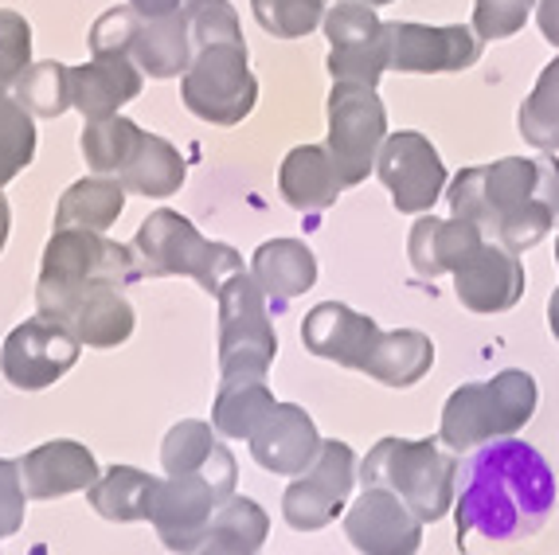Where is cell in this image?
<instances>
[{"mask_svg":"<svg viewBox=\"0 0 559 555\" xmlns=\"http://www.w3.org/2000/svg\"><path fill=\"white\" fill-rule=\"evenodd\" d=\"M556 509V477L528 442H485L462 465L457 485V540L477 532L485 540L536 536Z\"/></svg>","mask_w":559,"mask_h":555,"instance_id":"1","label":"cell"},{"mask_svg":"<svg viewBox=\"0 0 559 555\" xmlns=\"http://www.w3.org/2000/svg\"><path fill=\"white\" fill-rule=\"evenodd\" d=\"M133 278H141L133 247L110 243L103 239V232H86V227H59L44 247L36 306L44 317L67 321V314L94 282H114L126 290Z\"/></svg>","mask_w":559,"mask_h":555,"instance_id":"2","label":"cell"},{"mask_svg":"<svg viewBox=\"0 0 559 555\" xmlns=\"http://www.w3.org/2000/svg\"><path fill=\"white\" fill-rule=\"evenodd\" d=\"M133 255L145 278H197L207 294H219L224 282L242 270V255L227 243H212L197 232V223L185 220L173 208H160L141 223L133 235Z\"/></svg>","mask_w":559,"mask_h":555,"instance_id":"3","label":"cell"},{"mask_svg":"<svg viewBox=\"0 0 559 555\" xmlns=\"http://www.w3.org/2000/svg\"><path fill=\"white\" fill-rule=\"evenodd\" d=\"M364 485H383L407 505L423 524L447 517L457 489V462L439 450V442H403L383 438L360 465Z\"/></svg>","mask_w":559,"mask_h":555,"instance_id":"4","label":"cell"},{"mask_svg":"<svg viewBox=\"0 0 559 555\" xmlns=\"http://www.w3.org/2000/svg\"><path fill=\"white\" fill-rule=\"evenodd\" d=\"M536 411V380L528 371H501L489 383H462L442 411V442L450 450H477L521 430Z\"/></svg>","mask_w":559,"mask_h":555,"instance_id":"5","label":"cell"},{"mask_svg":"<svg viewBox=\"0 0 559 555\" xmlns=\"http://www.w3.org/2000/svg\"><path fill=\"white\" fill-rule=\"evenodd\" d=\"M180 103L207 126H239L259 103V79L251 74V56L242 39H215L197 47V56L180 74Z\"/></svg>","mask_w":559,"mask_h":555,"instance_id":"6","label":"cell"},{"mask_svg":"<svg viewBox=\"0 0 559 555\" xmlns=\"http://www.w3.org/2000/svg\"><path fill=\"white\" fill-rule=\"evenodd\" d=\"M219 376L224 380H266L278 352L266 294L251 270H239L219 290Z\"/></svg>","mask_w":559,"mask_h":555,"instance_id":"7","label":"cell"},{"mask_svg":"<svg viewBox=\"0 0 559 555\" xmlns=\"http://www.w3.org/2000/svg\"><path fill=\"white\" fill-rule=\"evenodd\" d=\"M329 157H333L341 185L356 188L376 168L380 145L388 141V110H383L376 86L364 83H333L329 91Z\"/></svg>","mask_w":559,"mask_h":555,"instance_id":"8","label":"cell"},{"mask_svg":"<svg viewBox=\"0 0 559 555\" xmlns=\"http://www.w3.org/2000/svg\"><path fill=\"white\" fill-rule=\"evenodd\" d=\"M540 196V157H501L493 165H474L450 180V215L477 223L493 239L497 223Z\"/></svg>","mask_w":559,"mask_h":555,"instance_id":"9","label":"cell"},{"mask_svg":"<svg viewBox=\"0 0 559 555\" xmlns=\"http://www.w3.org/2000/svg\"><path fill=\"white\" fill-rule=\"evenodd\" d=\"M325 36H329V74L333 83H364L376 86L380 74L392 67V39H388V20L376 16L368 4H333L325 12Z\"/></svg>","mask_w":559,"mask_h":555,"instance_id":"10","label":"cell"},{"mask_svg":"<svg viewBox=\"0 0 559 555\" xmlns=\"http://www.w3.org/2000/svg\"><path fill=\"white\" fill-rule=\"evenodd\" d=\"M79 349H83V341L63 321L39 314L9 333V341L0 349V371L12 388L44 391L75 368Z\"/></svg>","mask_w":559,"mask_h":555,"instance_id":"11","label":"cell"},{"mask_svg":"<svg viewBox=\"0 0 559 555\" xmlns=\"http://www.w3.org/2000/svg\"><path fill=\"white\" fill-rule=\"evenodd\" d=\"M376 173H380L383 188L392 192V204L403 215H423L439 204V196L447 192V165H442L439 149L430 145L419 130H395L380 145L376 157Z\"/></svg>","mask_w":559,"mask_h":555,"instance_id":"12","label":"cell"},{"mask_svg":"<svg viewBox=\"0 0 559 555\" xmlns=\"http://www.w3.org/2000/svg\"><path fill=\"white\" fill-rule=\"evenodd\" d=\"M356 482V453L345 442H321L318 458L306 473H298V482L289 485L282 497V517L289 520V528L298 532H318L325 528L336 512L345 509V500L353 497Z\"/></svg>","mask_w":559,"mask_h":555,"instance_id":"13","label":"cell"},{"mask_svg":"<svg viewBox=\"0 0 559 555\" xmlns=\"http://www.w3.org/2000/svg\"><path fill=\"white\" fill-rule=\"evenodd\" d=\"M388 39H392V67L403 74H450L466 71L481 59V36L474 24H411V20H388Z\"/></svg>","mask_w":559,"mask_h":555,"instance_id":"14","label":"cell"},{"mask_svg":"<svg viewBox=\"0 0 559 555\" xmlns=\"http://www.w3.org/2000/svg\"><path fill=\"white\" fill-rule=\"evenodd\" d=\"M345 532L360 555H415L423 544V520L383 485H364L345 517Z\"/></svg>","mask_w":559,"mask_h":555,"instance_id":"15","label":"cell"},{"mask_svg":"<svg viewBox=\"0 0 559 555\" xmlns=\"http://www.w3.org/2000/svg\"><path fill=\"white\" fill-rule=\"evenodd\" d=\"M224 493L207 482L204 473H185V477H168L160 485L157 509H153V524L165 547L177 555H192L212 532L215 509L224 505Z\"/></svg>","mask_w":559,"mask_h":555,"instance_id":"16","label":"cell"},{"mask_svg":"<svg viewBox=\"0 0 559 555\" xmlns=\"http://www.w3.org/2000/svg\"><path fill=\"white\" fill-rule=\"evenodd\" d=\"M454 294L469 314H504L524 297V267L516 250L485 239L462 267L454 270Z\"/></svg>","mask_w":559,"mask_h":555,"instance_id":"17","label":"cell"},{"mask_svg":"<svg viewBox=\"0 0 559 555\" xmlns=\"http://www.w3.org/2000/svg\"><path fill=\"white\" fill-rule=\"evenodd\" d=\"M376 336H380V324L372 317L341 306V302H321L301 321V344L313 356L356 371H364V364H368V352H372Z\"/></svg>","mask_w":559,"mask_h":555,"instance_id":"18","label":"cell"},{"mask_svg":"<svg viewBox=\"0 0 559 555\" xmlns=\"http://www.w3.org/2000/svg\"><path fill=\"white\" fill-rule=\"evenodd\" d=\"M251 458L262 470L282 473V477H298L313 465L321 450V435L313 418L298 408V403H274L266 423L254 430L251 438Z\"/></svg>","mask_w":559,"mask_h":555,"instance_id":"19","label":"cell"},{"mask_svg":"<svg viewBox=\"0 0 559 555\" xmlns=\"http://www.w3.org/2000/svg\"><path fill=\"white\" fill-rule=\"evenodd\" d=\"M126 56L150 79H180L197 56V39H192V20L185 4L168 16H141L133 9L130 39H126Z\"/></svg>","mask_w":559,"mask_h":555,"instance_id":"20","label":"cell"},{"mask_svg":"<svg viewBox=\"0 0 559 555\" xmlns=\"http://www.w3.org/2000/svg\"><path fill=\"white\" fill-rule=\"evenodd\" d=\"M145 86V71L126 51H103L91 63L71 67V103L86 121L114 118Z\"/></svg>","mask_w":559,"mask_h":555,"instance_id":"21","label":"cell"},{"mask_svg":"<svg viewBox=\"0 0 559 555\" xmlns=\"http://www.w3.org/2000/svg\"><path fill=\"white\" fill-rule=\"evenodd\" d=\"M20 482H24V493L36 500L86 493L98 482V462L79 442H47L36 446L28 458H20Z\"/></svg>","mask_w":559,"mask_h":555,"instance_id":"22","label":"cell"},{"mask_svg":"<svg viewBox=\"0 0 559 555\" xmlns=\"http://www.w3.org/2000/svg\"><path fill=\"white\" fill-rule=\"evenodd\" d=\"M481 243H485V232L477 223L457 220V215L439 220V215L423 212L419 223L411 227L407 255L419 278H439V274H454Z\"/></svg>","mask_w":559,"mask_h":555,"instance_id":"23","label":"cell"},{"mask_svg":"<svg viewBox=\"0 0 559 555\" xmlns=\"http://www.w3.org/2000/svg\"><path fill=\"white\" fill-rule=\"evenodd\" d=\"M278 192L298 212H325L345 192V185L325 145H298L289 149L278 168Z\"/></svg>","mask_w":559,"mask_h":555,"instance_id":"24","label":"cell"},{"mask_svg":"<svg viewBox=\"0 0 559 555\" xmlns=\"http://www.w3.org/2000/svg\"><path fill=\"white\" fill-rule=\"evenodd\" d=\"M63 324L83 344H91V349H118V344H126L133 333V306L126 302L121 286H114V282H94L75 302V309L67 314Z\"/></svg>","mask_w":559,"mask_h":555,"instance_id":"25","label":"cell"},{"mask_svg":"<svg viewBox=\"0 0 559 555\" xmlns=\"http://www.w3.org/2000/svg\"><path fill=\"white\" fill-rule=\"evenodd\" d=\"M188 176V161L180 157V149L173 141L157 138V133L141 130L138 145H133L130 161L121 165L118 180L126 185V192L145 196V200H165V196L180 192Z\"/></svg>","mask_w":559,"mask_h":555,"instance_id":"26","label":"cell"},{"mask_svg":"<svg viewBox=\"0 0 559 555\" xmlns=\"http://www.w3.org/2000/svg\"><path fill=\"white\" fill-rule=\"evenodd\" d=\"M251 274L262 286V294L274 302H289L313 290L318 282V259L301 239H271L254 250Z\"/></svg>","mask_w":559,"mask_h":555,"instance_id":"27","label":"cell"},{"mask_svg":"<svg viewBox=\"0 0 559 555\" xmlns=\"http://www.w3.org/2000/svg\"><path fill=\"white\" fill-rule=\"evenodd\" d=\"M126 185L118 176H83L59 196L56 204V232L59 227H86V232H106L126 212Z\"/></svg>","mask_w":559,"mask_h":555,"instance_id":"28","label":"cell"},{"mask_svg":"<svg viewBox=\"0 0 559 555\" xmlns=\"http://www.w3.org/2000/svg\"><path fill=\"white\" fill-rule=\"evenodd\" d=\"M430 368H435V344H430V336L415 333V329L380 333L372 352H368V364H364V371L372 380L388 383V388H411Z\"/></svg>","mask_w":559,"mask_h":555,"instance_id":"29","label":"cell"},{"mask_svg":"<svg viewBox=\"0 0 559 555\" xmlns=\"http://www.w3.org/2000/svg\"><path fill=\"white\" fill-rule=\"evenodd\" d=\"M160 477L145 470H133V465H114L106 477L91 485V505L103 512L106 520H153V509H157L160 497Z\"/></svg>","mask_w":559,"mask_h":555,"instance_id":"30","label":"cell"},{"mask_svg":"<svg viewBox=\"0 0 559 555\" xmlns=\"http://www.w3.org/2000/svg\"><path fill=\"white\" fill-rule=\"evenodd\" d=\"M274 411L266 380H224L215 395V430L224 438H251Z\"/></svg>","mask_w":559,"mask_h":555,"instance_id":"31","label":"cell"},{"mask_svg":"<svg viewBox=\"0 0 559 555\" xmlns=\"http://www.w3.org/2000/svg\"><path fill=\"white\" fill-rule=\"evenodd\" d=\"M12 94L32 118H63L67 110H75V103H71V67L56 63V59L24 67V74L12 83Z\"/></svg>","mask_w":559,"mask_h":555,"instance_id":"32","label":"cell"},{"mask_svg":"<svg viewBox=\"0 0 559 555\" xmlns=\"http://www.w3.org/2000/svg\"><path fill=\"white\" fill-rule=\"evenodd\" d=\"M521 138L540 153H559V56L540 71L532 94L516 114Z\"/></svg>","mask_w":559,"mask_h":555,"instance_id":"33","label":"cell"},{"mask_svg":"<svg viewBox=\"0 0 559 555\" xmlns=\"http://www.w3.org/2000/svg\"><path fill=\"white\" fill-rule=\"evenodd\" d=\"M141 130L138 121L121 118H98V121H86L83 126V138H79V149H83L86 168L91 173H103V176H118L121 165L130 161L133 145H138Z\"/></svg>","mask_w":559,"mask_h":555,"instance_id":"34","label":"cell"},{"mask_svg":"<svg viewBox=\"0 0 559 555\" xmlns=\"http://www.w3.org/2000/svg\"><path fill=\"white\" fill-rule=\"evenodd\" d=\"M36 157V118L16 103L12 86L0 83V188Z\"/></svg>","mask_w":559,"mask_h":555,"instance_id":"35","label":"cell"},{"mask_svg":"<svg viewBox=\"0 0 559 555\" xmlns=\"http://www.w3.org/2000/svg\"><path fill=\"white\" fill-rule=\"evenodd\" d=\"M266 532H271V520H266V512H262L254 500L227 497L224 505L215 509L207 540L227 547L231 555H254L262 547V540H266Z\"/></svg>","mask_w":559,"mask_h":555,"instance_id":"36","label":"cell"},{"mask_svg":"<svg viewBox=\"0 0 559 555\" xmlns=\"http://www.w3.org/2000/svg\"><path fill=\"white\" fill-rule=\"evenodd\" d=\"M251 12L262 28L278 39H301L325 24V0H251Z\"/></svg>","mask_w":559,"mask_h":555,"instance_id":"37","label":"cell"},{"mask_svg":"<svg viewBox=\"0 0 559 555\" xmlns=\"http://www.w3.org/2000/svg\"><path fill=\"white\" fill-rule=\"evenodd\" d=\"M215 438L212 426L197 423V418H185L165 435V446H160V462H165L168 477H185V473H200L204 462L212 458Z\"/></svg>","mask_w":559,"mask_h":555,"instance_id":"38","label":"cell"},{"mask_svg":"<svg viewBox=\"0 0 559 555\" xmlns=\"http://www.w3.org/2000/svg\"><path fill=\"white\" fill-rule=\"evenodd\" d=\"M551 227H559L556 212H551V204L544 200V192H540V196H532L524 208H516L513 215H504V220L497 223L493 239L501 243V247H509V250H516V255H521V250H528V247H536V243L548 239Z\"/></svg>","mask_w":559,"mask_h":555,"instance_id":"39","label":"cell"},{"mask_svg":"<svg viewBox=\"0 0 559 555\" xmlns=\"http://www.w3.org/2000/svg\"><path fill=\"white\" fill-rule=\"evenodd\" d=\"M32 63V24L20 12L0 9V83L12 86Z\"/></svg>","mask_w":559,"mask_h":555,"instance_id":"40","label":"cell"},{"mask_svg":"<svg viewBox=\"0 0 559 555\" xmlns=\"http://www.w3.org/2000/svg\"><path fill=\"white\" fill-rule=\"evenodd\" d=\"M536 0H477L474 32L481 39H509L528 24Z\"/></svg>","mask_w":559,"mask_h":555,"instance_id":"41","label":"cell"},{"mask_svg":"<svg viewBox=\"0 0 559 555\" xmlns=\"http://www.w3.org/2000/svg\"><path fill=\"white\" fill-rule=\"evenodd\" d=\"M185 12H188V20H192V39H197V47L215 44V39H242L231 0H185Z\"/></svg>","mask_w":559,"mask_h":555,"instance_id":"42","label":"cell"},{"mask_svg":"<svg viewBox=\"0 0 559 555\" xmlns=\"http://www.w3.org/2000/svg\"><path fill=\"white\" fill-rule=\"evenodd\" d=\"M24 482H20V462L0 458V540L20 532L24 524Z\"/></svg>","mask_w":559,"mask_h":555,"instance_id":"43","label":"cell"},{"mask_svg":"<svg viewBox=\"0 0 559 555\" xmlns=\"http://www.w3.org/2000/svg\"><path fill=\"white\" fill-rule=\"evenodd\" d=\"M536 24L551 47H559V0H536Z\"/></svg>","mask_w":559,"mask_h":555,"instance_id":"44","label":"cell"},{"mask_svg":"<svg viewBox=\"0 0 559 555\" xmlns=\"http://www.w3.org/2000/svg\"><path fill=\"white\" fill-rule=\"evenodd\" d=\"M126 4H133L141 16H168V12H177L185 0H126Z\"/></svg>","mask_w":559,"mask_h":555,"instance_id":"45","label":"cell"},{"mask_svg":"<svg viewBox=\"0 0 559 555\" xmlns=\"http://www.w3.org/2000/svg\"><path fill=\"white\" fill-rule=\"evenodd\" d=\"M548 329H551V336L559 341V286L551 290V297H548Z\"/></svg>","mask_w":559,"mask_h":555,"instance_id":"46","label":"cell"},{"mask_svg":"<svg viewBox=\"0 0 559 555\" xmlns=\"http://www.w3.org/2000/svg\"><path fill=\"white\" fill-rule=\"evenodd\" d=\"M9 223H12L9 200H4V196H0V250H4V243H9Z\"/></svg>","mask_w":559,"mask_h":555,"instance_id":"47","label":"cell"},{"mask_svg":"<svg viewBox=\"0 0 559 555\" xmlns=\"http://www.w3.org/2000/svg\"><path fill=\"white\" fill-rule=\"evenodd\" d=\"M192 555H231V552H227V547H219V544H212V540H204V544H200Z\"/></svg>","mask_w":559,"mask_h":555,"instance_id":"48","label":"cell"},{"mask_svg":"<svg viewBox=\"0 0 559 555\" xmlns=\"http://www.w3.org/2000/svg\"><path fill=\"white\" fill-rule=\"evenodd\" d=\"M356 4H368V9H383V4H395V0H356Z\"/></svg>","mask_w":559,"mask_h":555,"instance_id":"49","label":"cell"},{"mask_svg":"<svg viewBox=\"0 0 559 555\" xmlns=\"http://www.w3.org/2000/svg\"><path fill=\"white\" fill-rule=\"evenodd\" d=\"M556 267H559V239H556Z\"/></svg>","mask_w":559,"mask_h":555,"instance_id":"50","label":"cell"}]
</instances>
